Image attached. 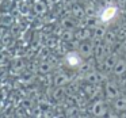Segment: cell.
<instances>
[{
  "instance_id": "cell-1",
  "label": "cell",
  "mask_w": 126,
  "mask_h": 118,
  "mask_svg": "<svg viewBox=\"0 0 126 118\" xmlns=\"http://www.w3.org/2000/svg\"><path fill=\"white\" fill-rule=\"evenodd\" d=\"M110 46L109 44H95V50H94V56L96 57L98 61H103L107 57V54H110Z\"/></svg>"
},
{
  "instance_id": "cell-2",
  "label": "cell",
  "mask_w": 126,
  "mask_h": 118,
  "mask_svg": "<svg viewBox=\"0 0 126 118\" xmlns=\"http://www.w3.org/2000/svg\"><path fill=\"white\" fill-rule=\"evenodd\" d=\"M94 50H95V44H92L91 41H83L79 46V53L81 54V57L90 58L91 56H94Z\"/></svg>"
},
{
  "instance_id": "cell-3",
  "label": "cell",
  "mask_w": 126,
  "mask_h": 118,
  "mask_svg": "<svg viewBox=\"0 0 126 118\" xmlns=\"http://www.w3.org/2000/svg\"><path fill=\"white\" fill-rule=\"evenodd\" d=\"M104 94H106V98L110 99V101H114L115 98L121 95V91H119V87H118L115 83L112 82H109L104 87Z\"/></svg>"
},
{
  "instance_id": "cell-4",
  "label": "cell",
  "mask_w": 126,
  "mask_h": 118,
  "mask_svg": "<svg viewBox=\"0 0 126 118\" xmlns=\"http://www.w3.org/2000/svg\"><path fill=\"white\" fill-rule=\"evenodd\" d=\"M66 64H68L71 68H79L83 64L81 54H80V53H75V52L68 53V56H66Z\"/></svg>"
},
{
  "instance_id": "cell-5",
  "label": "cell",
  "mask_w": 126,
  "mask_h": 118,
  "mask_svg": "<svg viewBox=\"0 0 126 118\" xmlns=\"http://www.w3.org/2000/svg\"><path fill=\"white\" fill-rule=\"evenodd\" d=\"M115 15H117V7L109 6L100 12V20L104 22V23H107V22H110L111 19H114Z\"/></svg>"
},
{
  "instance_id": "cell-6",
  "label": "cell",
  "mask_w": 126,
  "mask_h": 118,
  "mask_svg": "<svg viewBox=\"0 0 126 118\" xmlns=\"http://www.w3.org/2000/svg\"><path fill=\"white\" fill-rule=\"evenodd\" d=\"M112 72H114V75H117V76H122V75L126 73V60L125 58H118L117 64H115L114 68H112Z\"/></svg>"
},
{
  "instance_id": "cell-7",
  "label": "cell",
  "mask_w": 126,
  "mask_h": 118,
  "mask_svg": "<svg viewBox=\"0 0 126 118\" xmlns=\"http://www.w3.org/2000/svg\"><path fill=\"white\" fill-rule=\"evenodd\" d=\"M104 113H106V106L103 101H96L92 104V114L96 117H100V115H104Z\"/></svg>"
},
{
  "instance_id": "cell-8",
  "label": "cell",
  "mask_w": 126,
  "mask_h": 118,
  "mask_svg": "<svg viewBox=\"0 0 126 118\" xmlns=\"http://www.w3.org/2000/svg\"><path fill=\"white\" fill-rule=\"evenodd\" d=\"M117 61H118V56L115 54V53L107 54V57L104 58V68H106L107 71H112V68H114V65L117 64Z\"/></svg>"
},
{
  "instance_id": "cell-9",
  "label": "cell",
  "mask_w": 126,
  "mask_h": 118,
  "mask_svg": "<svg viewBox=\"0 0 126 118\" xmlns=\"http://www.w3.org/2000/svg\"><path fill=\"white\" fill-rule=\"evenodd\" d=\"M114 109L117 111H125L126 110V96L119 95L114 99Z\"/></svg>"
},
{
  "instance_id": "cell-10",
  "label": "cell",
  "mask_w": 126,
  "mask_h": 118,
  "mask_svg": "<svg viewBox=\"0 0 126 118\" xmlns=\"http://www.w3.org/2000/svg\"><path fill=\"white\" fill-rule=\"evenodd\" d=\"M85 80H87L90 84H98L99 82L102 80V75L98 73L96 71H91L85 75Z\"/></svg>"
},
{
  "instance_id": "cell-11",
  "label": "cell",
  "mask_w": 126,
  "mask_h": 118,
  "mask_svg": "<svg viewBox=\"0 0 126 118\" xmlns=\"http://www.w3.org/2000/svg\"><path fill=\"white\" fill-rule=\"evenodd\" d=\"M106 31H107V30L103 27V26H96L95 30H94V34H92L94 39H95V41H100V39H103Z\"/></svg>"
},
{
  "instance_id": "cell-12",
  "label": "cell",
  "mask_w": 126,
  "mask_h": 118,
  "mask_svg": "<svg viewBox=\"0 0 126 118\" xmlns=\"http://www.w3.org/2000/svg\"><path fill=\"white\" fill-rule=\"evenodd\" d=\"M104 42L109 45H112L115 41H117V34L114 33V31H106V34H104Z\"/></svg>"
},
{
  "instance_id": "cell-13",
  "label": "cell",
  "mask_w": 126,
  "mask_h": 118,
  "mask_svg": "<svg viewBox=\"0 0 126 118\" xmlns=\"http://www.w3.org/2000/svg\"><path fill=\"white\" fill-rule=\"evenodd\" d=\"M80 34H77L76 35V38H79V39H81V41H85V39H88L91 37V33H90V30H81V31H79Z\"/></svg>"
},
{
  "instance_id": "cell-14",
  "label": "cell",
  "mask_w": 126,
  "mask_h": 118,
  "mask_svg": "<svg viewBox=\"0 0 126 118\" xmlns=\"http://www.w3.org/2000/svg\"><path fill=\"white\" fill-rule=\"evenodd\" d=\"M79 68H80V71H81V72H84L85 75H87L88 72L94 71V69H92V67H91V64H90V63H83L79 67Z\"/></svg>"
},
{
  "instance_id": "cell-15",
  "label": "cell",
  "mask_w": 126,
  "mask_h": 118,
  "mask_svg": "<svg viewBox=\"0 0 126 118\" xmlns=\"http://www.w3.org/2000/svg\"><path fill=\"white\" fill-rule=\"evenodd\" d=\"M68 82V77H65V75H60V77H58V82L56 80V83H57L58 85L63 84V83H66Z\"/></svg>"
},
{
  "instance_id": "cell-16",
  "label": "cell",
  "mask_w": 126,
  "mask_h": 118,
  "mask_svg": "<svg viewBox=\"0 0 126 118\" xmlns=\"http://www.w3.org/2000/svg\"><path fill=\"white\" fill-rule=\"evenodd\" d=\"M122 48H123V49L126 50V38L123 39V42H122Z\"/></svg>"
}]
</instances>
